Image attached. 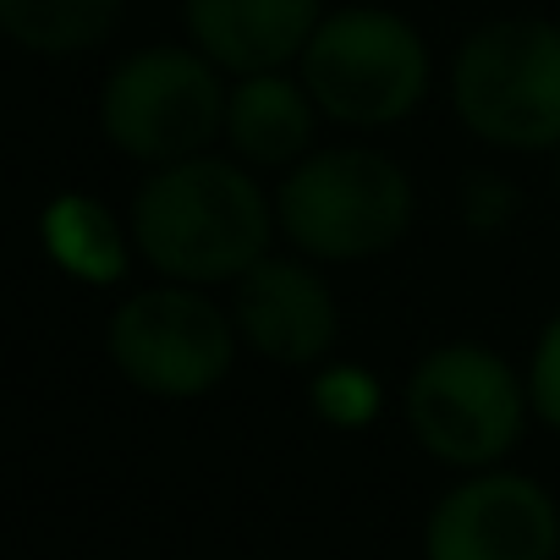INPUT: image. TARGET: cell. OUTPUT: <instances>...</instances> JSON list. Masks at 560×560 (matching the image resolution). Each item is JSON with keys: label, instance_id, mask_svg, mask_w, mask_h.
I'll return each instance as SVG.
<instances>
[{"label": "cell", "instance_id": "277c9868", "mask_svg": "<svg viewBox=\"0 0 560 560\" xmlns=\"http://www.w3.org/2000/svg\"><path fill=\"white\" fill-rule=\"evenodd\" d=\"M451 116L500 154L560 149V23L494 18L462 34L445 72Z\"/></svg>", "mask_w": 560, "mask_h": 560}, {"label": "cell", "instance_id": "6da1fadb", "mask_svg": "<svg viewBox=\"0 0 560 560\" xmlns=\"http://www.w3.org/2000/svg\"><path fill=\"white\" fill-rule=\"evenodd\" d=\"M127 231L132 253L160 280L203 292L231 287L280 236L275 198L264 192L258 171L214 149L176 165H154L127 203Z\"/></svg>", "mask_w": 560, "mask_h": 560}, {"label": "cell", "instance_id": "8fae6325", "mask_svg": "<svg viewBox=\"0 0 560 560\" xmlns=\"http://www.w3.org/2000/svg\"><path fill=\"white\" fill-rule=\"evenodd\" d=\"M319 105L303 89L298 67L231 78L225 89V132L220 143L247 171H292L303 154L319 149Z\"/></svg>", "mask_w": 560, "mask_h": 560}, {"label": "cell", "instance_id": "2e32d148", "mask_svg": "<svg viewBox=\"0 0 560 560\" xmlns=\"http://www.w3.org/2000/svg\"><path fill=\"white\" fill-rule=\"evenodd\" d=\"M505 214H511V187L494 171H467V182H462V220L472 231H494Z\"/></svg>", "mask_w": 560, "mask_h": 560}, {"label": "cell", "instance_id": "52a82bcc", "mask_svg": "<svg viewBox=\"0 0 560 560\" xmlns=\"http://www.w3.org/2000/svg\"><path fill=\"white\" fill-rule=\"evenodd\" d=\"M110 369L154 401H203L236 369V325L203 287L154 280L143 292H127L105 325Z\"/></svg>", "mask_w": 560, "mask_h": 560}, {"label": "cell", "instance_id": "8992f818", "mask_svg": "<svg viewBox=\"0 0 560 560\" xmlns=\"http://www.w3.org/2000/svg\"><path fill=\"white\" fill-rule=\"evenodd\" d=\"M231 78L192 45L127 50L100 89V132L138 165H176L209 154L225 132Z\"/></svg>", "mask_w": 560, "mask_h": 560}, {"label": "cell", "instance_id": "9c48e42d", "mask_svg": "<svg viewBox=\"0 0 560 560\" xmlns=\"http://www.w3.org/2000/svg\"><path fill=\"white\" fill-rule=\"evenodd\" d=\"M231 325L242 352L314 374L341 347V303L325 269L303 253H264L247 275L231 280Z\"/></svg>", "mask_w": 560, "mask_h": 560}, {"label": "cell", "instance_id": "7c38bea8", "mask_svg": "<svg viewBox=\"0 0 560 560\" xmlns=\"http://www.w3.org/2000/svg\"><path fill=\"white\" fill-rule=\"evenodd\" d=\"M127 0H0V39H12L28 56L67 61L100 50Z\"/></svg>", "mask_w": 560, "mask_h": 560}, {"label": "cell", "instance_id": "30bf717a", "mask_svg": "<svg viewBox=\"0 0 560 560\" xmlns=\"http://www.w3.org/2000/svg\"><path fill=\"white\" fill-rule=\"evenodd\" d=\"M319 23L325 0H182L187 45L203 50L225 78L298 67Z\"/></svg>", "mask_w": 560, "mask_h": 560}, {"label": "cell", "instance_id": "e0dca14e", "mask_svg": "<svg viewBox=\"0 0 560 560\" xmlns=\"http://www.w3.org/2000/svg\"><path fill=\"white\" fill-rule=\"evenodd\" d=\"M555 198H560V149H555Z\"/></svg>", "mask_w": 560, "mask_h": 560}, {"label": "cell", "instance_id": "ba28073f", "mask_svg": "<svg viewBox=\"0 0 560 560\" xmlns=\"http://www.w3.org/2000/svg\"><path fill=\"white\" fill-rule=\"evenodd\" d=\"M423 560H560V500L516 467L462 472L434 494Z\"/></svg>", "mask_w": 560, "mask_h": 560}, {"label": "cell", "instance_id": "5b68a950", "mask_svg": "<svg viewBox=\"0 0 560 560\" xmlns=\"http://www.w3.org/2000/svg\"><path fill=\"white\" fill-rule=\"evenodd\" d=\"M298 78L325 121L347 132H385L423 110L434 89V56L412 18L358 0L325 12L298 61Z\"/></svg>", "mask_w": 560, "mask_h": 560}, {"label": "cell", "instance_id": "3957f363", "mask_svg": "<svg viewBox=\"0 0 560 560\" xmlns=\"http://www.w3.org/2000/svg\"><path fill=\"white\" fill-rule=\"evenodd\" d=\"M401 418L412 445L456 478L505 467L533 423L527 374L489 341H440L412 363L401 385Z\"/></svg>", "mask_w": 560, "mask_h": 560}, {"label": "cell", "instance_id": "7a4b0ae2", "mask_svg": "<svg viewBox=\"0 0 560 560\" xmlns=\"http://www.w3.org/2000/svg\"><path fill=\"white\" fill-rule=\"evenodd\" d=\"M275 225L314 264H369L418 220L407 165L374 143H330L303 154L275 182Z\"/></svg>", "mask_w": 560, "mask_h": 560}, {"label": "cell", "instance_id": "4fadbf2b", "mask_svg": "<svg viewBox=\"0 0 560 560\" xmlns=\"http://www.w3.org/2000/svg\"><path fill=\"white\" fill-rule=\"evenodd\" d=\"M45 247L50 258L89 280V287H110V280L127 275V258H132V231L127 220H116L100 198H83V192H67L45 209Z\"/></svg>", "mask_w": 560, "mask_h": 560}, {"label": "cell", "instance_id": "5bb4252c", "mask_svg": "<svg viewBox=\"0 0 560 560\" xmlns=\"http://www.w3.org/2000/svg\"><path fill=\"white\" fill-rule=\"evenodd\" d=\"M385 407V390L369 369L358 363H325L314 369V412L330 423V429H369Z\"/></svg>", "mask_w": 560, "mask_h": 560}, {"label": "cell", "instance_id": "9a60e30c", "mask_svg": "<svg viewBox=\"0 0 560 560\" xmlns=\"http://www.w3.org/2000/svg\"><path fill=\"white\" fill-rule=\"evenodd\" d=\"M527 401H533V418L560 434V308L544 319V330L533 336V352H527Z\"/></svg>", "mask_w": 560, "mask_h": 560}]
</instances>
